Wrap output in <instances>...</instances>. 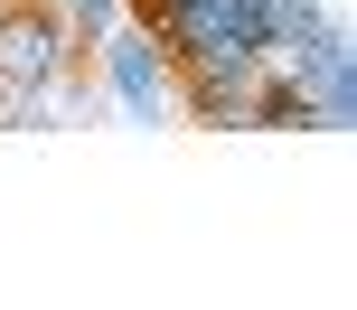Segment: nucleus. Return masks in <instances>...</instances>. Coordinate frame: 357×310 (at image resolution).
<instances>
[{
	"label": "nucleus",
	"instance_id": "f257e3e1",
	"mask_svg": "<svg viewBox=\"0 0 357 310\" xmlns=\"http://www.w3.org/2000/svg\"><path fill=\"white\" fill-rule=\"evenodd\" d=\"M75 29L47 10V0H10L0 10V94H38V85H66L75 75Z\"/></svg>",
	"mask_w": 357,
	"mask_h": 310
},
{
	"label": "nucleus",
	"instance_id": "f03ea898",
	"mask_svg": "<svg viewBox=\"0 0 357 310\" xmlns=\"http://www.w3.org/2000/svg\"><path fill=\"white\" fill-rule=\"evenodd\" d=\"M94 56H104V85H113V104L123 113H160L169 104V56H160V38L142 29V19H113L104 38H94Z\"/></svg>",
	"mask_w": 357,
	"mask_h": 310
},
{
	"label": "nucleus",
	"instance_id": "7ed1b4c3",
	"mask_svg": "<svg viewBox=\"0 0 357 310\" xmlns=\"http://www.w3.org/2000/svg\"><path fill=\"white\" fill-rule=\"evenodd\" d=\"M291 85H301V104H310V132H348L357 123V47H348L339 19L310 38V56L291 66Z\"/></svg>",
	"mask_w": 357,
	"mask_h": 310
},
{
	"label": "nucleus",
	"instance_id": "20e7f679",
	"mask_svg": "<svg viewBox=\"0 0 357 310\" xmlns=\"http://www.w3.org/2000/svg\"><path fill=\"white\" fill-rule=\"evenodd\" d=\"M329 29L320 0H264V75H291L310 56V38Z\"/></svg>",
	"mask_w": 357,
	"mask_h": 310
},
{
	"label": "nucleus",
	"instance_id": "39448f33",
	"mask_svg": "<svg viewBox=\"0 0 357 310\" xmlns=\"http://www.w3.org/2000/svg\"><path fill=\"white\" fill-rule=\"evenodd\" d=\"M47 10H56V19L75 29V47H94V38H104L113 19H123V0H47Z\"/></svg>",
	"mask_w": 357,
	"mask_h": 310
},
{
	"label": "nucleus",
	"instance_id": "423d86ee",
	"mask_svg": "<svg viewBox=\"0 0 357 310\" xmlns=\"http://www.w3.org/2000/svg\"><path fill=\"white\" fill-rule=\"evenodd\" d=\"M0 10H10V0H0Z\"/></svg>",
	"mask_w": 357,
	"mask_h": 310
}]
</instances>
